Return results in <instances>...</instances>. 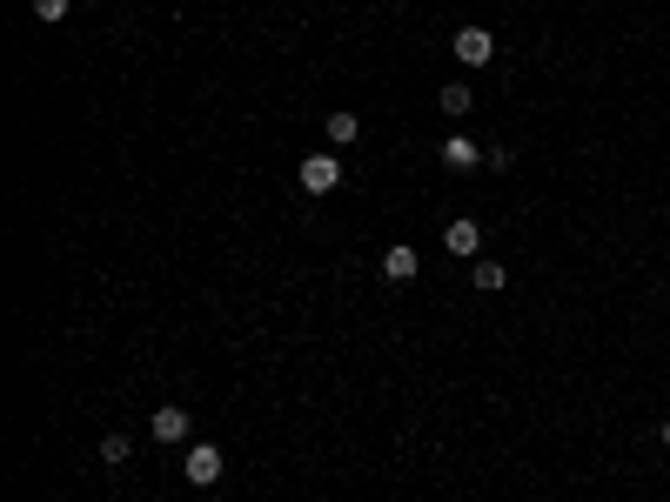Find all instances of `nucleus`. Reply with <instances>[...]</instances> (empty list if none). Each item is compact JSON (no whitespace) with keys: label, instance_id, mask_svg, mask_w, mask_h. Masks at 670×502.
I'll use <instances>...</instances> for the list:
<instances>
[{"label":"nucleus","instance_id":"f257e3e1","mask_svg":"<svg viewBox=\"0 0 670 502\" xmlns=\"http://www.w3.org/2000/svg\"><path fill=\"white\" fill-rule=\"evenodd\" d=\"M222 449H215V442H188V456H181V476L195 482V489H215V482H222Z\"/></svg>","mask_w":670,"mask_h":502},{"label":"nucleus","instance_id":"f03ea898","mask_svg":"<svg viewBox=\"0 0 670 502\" xmlns=\"http://www.w3.org/2000/svg\"><path fill=\"white\" fill-rule=\"evenodd\" d=\"M295 181H302V195H335V188H342V161L322 148V154L302 161V175H295Z\"/></svg>","mask_w":670,"mask_h":502},{"label":"nucleus","instance_id":"7ed1b4c3","mask_svg":"<svg viewBox=\"0 0 670 502\" xmlns=\"http://www.w3.org/2000/svg\"><path fill=\"white\" fill-rule=\"evenodd\" d=\"M449 54H456L463 67H490V61H496V34H490V27H456Z\"/></svg>","mask_w":670,"mask_h":502},{"label":"nucleus","instance_id":"20e7f679","mask_svg":"<svg viewBox=\"0 0 670 502\" xmlns=\"http://www.w3.org/2000/svg\"><path fill=\"white\" fill-rule=\"evenodd\" d=\"M443 248H449V255H483V228H476L469 215H456L443 228Z\"/></svg>","mask_w":670,"mask_h":502},{"label":"nucleus","instance_id":"39448f33","mask_svg":"<svg viewBox=\"0 0 670 502\" xmlns=\"http://www.w3.org/2000/svg\"><path fill=\"white\" fill-rule=\"evenodd\" d=\"M436 154H443V168H456V175H469V168H476V161H490V154L476 148V141H469V134H449V141H443V148H436Z\"/></svg>","mask_w":670,"mask_h":502},{"label":"nucleus","instance_id":"423d86ee","mask_svg":"<svg viewBox=\"0 0 670 502\" xmlns=\"http://www.w3.org/2000/svg\"><path fill=\"white\" fill-rule=\"evenodd\" d=\"M148 429H155V442H188V409H175V402H161V409L148 415Z\"/></svg>","mask_w":670,"mask_h":502},{"label":"nucleus","instance_id":"0eeeda50","mask_svg":"<svg viewBox=\"0 0 670 502\" xmlns=\"http://www.w3.org/2000/svg\"><path fill=\"white\" fill-rule=\"evenodd\" d=\"M382 275H389V282H416V248H409V241H389V248H382Z\"/></svg>","mask_w":670,"mask_h":502},{"label":"nucleus","instance_id":"6e6552de","mask_svg":"<svg viewBox=\"0 0 670 502\" xmlns=\"http://www.w3.org/2000/svg\"><path fill=\"white\" fill-rule=\"evenodd\" d=\"M322 134H329V148H349V141H362V114H349V108H335L329 121H322Z\"/></svg>","mask_w":670,"mask_h":502},{"label":"nucleus","instance_id":"1a4fd4ad","mask_svg":"<svg viewBox=\"0 0 670 502\" xmlns=\"http://www.w3.org/2000/svg\"><path fill=\"white\" fill-rule=\"evenodd\" d=\"M469 282L483 288V295H496V288L510 282V268H503V262H469Z\"/></svg>","mask_w":670,"mask_h":502},{"label":"nucleus","instance_id":"9d476101","mask_svg":"<svg viewBox=\"0 0 670 502\" xmlns=\"http://www.w3.org/2000/svg\"><path fill=\"white\" fill-rule=\"evenodd\" d=\"M469 101H476V94H469V81H449V88H443V114H449V121H463Z\"/></svg>","mask_w":670,"mask_h":502},{"label":"nucleus","instance_id":"9b49d317","mask_svg":"<svg viewBox=\"0 0 670 502\" xmlns=\"http://www.w3.org/2000/svg\"><path fill=\"white\" fill-rule=\"evenodd\" d=\"M128 456H134V442H128V436H101V462H108V469H121Z\"/></svg>","mask_w":670,"mask_h":502},{"label":"nucleus","instance_id":"f8f14e48","mask_svg":"<svg viewBox=\"0 0 670 502\" xmlns=\"http://www.w3.org/2000/svg\"><path fill=\"white\" fill-rule=\"evenodd\" d=\"M67 7H74V0H34V21L54 27V21H67Z\"/></svg>","mask_w":670,"mask_h":502},{"label":"nucleus","instance_id":"ddd939ff","mask_svg":"<svg viewBox=\"0 0 670 502\" xmlns=\"http://www.w3.org/2000/svg\"><path fill=\"white\" fill-rule=\"evenodd\" d=\"M664 449H670V422H664Z\"/></svg>","mask_w":670,"mask_h":502}]
</instances>
